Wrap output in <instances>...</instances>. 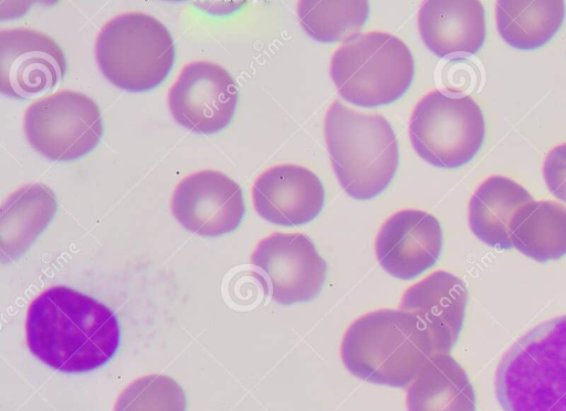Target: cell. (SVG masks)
Instances as JSON below:
<instances>
[{"label": "cell", "instance_id": "16", "mask_svg": "<svg viewBox=\"0 0 566 411\" xmlns=\"http://www.w3.org/2000/svg\"><path fill=\"white\" fill-rule=\"evenodd\" d=\"M426 46L439 57L474 54L485 39L484 9L478 0H430L418 13Z\"/></svg>", "mask_w": 566, "mask_h": 411}, {"label": "cell", "instance_id": "15", "mask_svg": "<svg viewBox=\"0 0 566 411\" xmlns=\"http://www.w3.org/2000/svg\"><path fill=\"white\" fill-rule=\"evenodd\" d=\"M467 302L464 283L440 270L411 285L403 293L399 309L422 324L436 354H448L462 329Z\"/></svg>", "mask_w": 566, "mask_h": 411}, {"label": "cell", "instance_id": "10", "mask_svg": "<svg viewBox=\"0 0 566 411\" xmlns=\"http://www.w3.org/2000/svg\"><path fill=\"white\" fill-rule=\"evenodd\" d=\"M251 263L263 271L271 285L272 298L282 305L316 297L327 271L314 243L302 233L268 235L255 246Z\"/></svg>", "mask_w": 566, "mask_h": 411}, {"label": "cell", "instance_id": "6", "mask_svg": "<svg viewBox=\"0 0 566 411\" xmlns=\"http://www.w3.org/2000/svg\"><path fill=\"white\" fill-rule=\"evenodd\" d=\"M95 57L115 86L142 92L160 84L171 70L175 45L168 29L142 12L122 13L101 29Z\"/></svg>", "mask_w": 566, "mask_h": 411}, {"label": "cell", "instance_id": "7", "mask_svg": "<svg viewBox=\"0 0 566 411\" xmlns=\"http://www.w3.org/2000/svg\"><path fill=\"white\" fill-rule=\"evenodd\" d=\"M408 133L415 151L424 161L455 168L478 152L485 124L479 105L470 96L452 97L432 91L415 106Z\"/></svg>", "mask_w": 566, "mask_h": 411}, {"label": "cell", "instance_id": "3", "mask_svg": "<svg viewBox=\"0 0 566 411\" xmlns=\"http://www.w3.org/2000/svg\"><path fill=\"white\" fill-rule=\"evenodd\" d=\"M494 388L504 411H566V315L536 325L510 347Z\"/></svg>", "mask_w": 566, "mask_h": 411}, {"label": "cell", "instance_id": "17", "mask_svg": "<svg viewBox=\"0 0 566 411\" xmlns=\"http://www.w3.org/2000/svg\"><path fill=\"white\" fill-rule=\"evenodd\" d=\"M56 208L54 193L42 183H28L12 192L1 205L2 262L21 256L53 219Z\"/></svg>", "mask_w": 566, "mask_h": 411}, {"label": "cell", "instance_id": "9", "mask_svg": "<svg viewBox=\"0 0 566 411\" xmlns=\"http://www.w3.org/2000/svg\"><path fill=\"white\" fill-rule=\"evenodd\" d=\"M238 101L235 82L221 65L209 61L182 67L168 93L175 120L199 134L217 133L228 126Z\"/></svg>", "mask_w": 566, "mask_h": 411}, {"label": "cell", "instance_id": "12", "mask_svg": "<svg viewBox=\"0 0 566 411\" xmlns=\"http://www.w3.org/2000/svg\"><path fill=\"white\" fill-rule=\"evenodd\" d=\"M170 210L190 232L218 236L238 228L245 209L242 190L234 180L217 170H201L177 185Z\"/></svg>", "mask_w": 566, "mask_h": 411}, {"label": "cell", "instance_id": "5", "mask_svg": "<svg viewBox=\"0 0 566 411\" xmlns=\"http://www.w3.org/2000/svg\"><path fill=\"white\" fill-rule=\"evenodd\" d=\"M413 57L397 36L371 31L356 34L331 60V76L347 102L375 107L398 99L413 77Z\"/></svg>", "mask_w": 566, "mask_h": 411}, {"label": "cell", "instance_id": "14", "mask_svg": "<svg viewBox=\"0 0 566 411\" xmlns=\"http://www.w3.org/2000/svg\"><path fill=\"white\" fill-rule=\"evenodd\" d=\"M252 200L262 219L294 226L318 215L324 205V189L318 177L305 167L279 165L255 179Z\"/></svg>", "mask_w": 566, "mask_h": 411}, {"label": "cell", "instance_id": "22", "mask_svg": "<svg viewBox=\"0 0 566 411\" xmlns=\"http://www.w3.org/2000/svg\"><path fill=\"white\" fill-rule=\"evenodd\" d=\"M297 17L305 32L321 42L348 40L368 17L365 0H302Z\"/></svg>", "mask_w": 566, "mask_h": 411}, {"label": "cell", "instance_id": "11", "mask_svg": "<svg viewBox=\"0 0 566 411\" xmlns=\"http://www.w3.org/2000/svg\"><path fill=\"white\" fill-rule=\"evenodd\" d=\"M65 68L64 53L51 36L27 28L0 31V89L4 95L36 98L59 85Z\"/></svg>", "mask_w": 566, "mask_h": 411}, {"label": "cell", "instance_id": "24", "mask_svg": "<svg viewBox=\"0 0 566 411\" xmlns=\"http://www.w3.org/2000/svg\"><path fill=\"white\" fill-rule=\"evenodd\" d=\"M543 176L549 192L566 202V143L548 151L543 164Z\"/></svg>", "mask_w": 566, "mask_h": 411}, {"label": "cell", "instance_id": "23", "mask_svg": "<svg viewBox=\"0 0 566 411\" xmlns=\"http://www.w3.org/2000/svg\"><path fill=\"white\" fill-rule=\"evenodd\" d=\"M186 403L177 381L153 373L130 382L118 396L114 411H185Z\"/></svg>", "mask_w": 566, "mask_h": 411}, {"label": "cell", "instance_id": "1", "mask_svg": "<svg viewBox=\"0 0 566 411\" xmlns=\"http://www.w3.org/2000/svg\"><path fill=\"white\" fill-rule=\"evenodd\" d=\"M25 336L30 351L52 369L85 372L113 357L119 344V326L104 304L57 285L30 304Z\"/></svg>", "mask_w": 566, "mask_h": 411}, {"label": "cell", "instance_id": "20", "mask_svg": "<svg viewBox=\"0 0 566 411\" xmlns=\"http://www.w3.org/2000/svg\"><path fill=\"white\" fill-rule=\"evenodd\" d=\"M511 243L537 261L557 260L566 254V207L557 201H531L513 215Z\"/></svg>", "mask_w": 566, "mask_h": 411}, {"label": "cell", "instance_id": "8", "mask_svg": "<svg viewBox=\"0 0 566 411\" xmlns=\"http://www.w3.org/2000/svg\"><path fill=\"white\" fill-rule=\"evenodd\" d=\"M24 134L43 157L69 161L93 150L103 134L97 104L75 91H57L33 102L24 114Z\"/></svg>", "mask_w": 566, "mask_h": 411}, {"label": "cell", "instance_id": "4", "mask_svg": "<svg viewBox=\"0 0 566 411\" xmlns=\"http://www.w3.org/2000/svg\"><path fill=\"white\" fill-rule=\"evenodd\" d=\"M324 134L334 172L347 194L368 200L385 190L398 166V143L384 116L335 101L326 112Z\"/></svg>", "mask_w": 566, "mask_h": 411}, {"label": "cell", "instance_id": "2", "mask_svg": "<svg viewBox=\"0 0 566 411\" xmlns=\"http://www.w3.org/2000/svg\"><path fill=\"white\" fill-rule=\"evenodd\" d=\"M434 348L422 324L401 309H379L353 322L344 334L340 356L355 377L405 388Z\"/></svg>", "mask_w": 566, "mask_h": 411}, {"label": "cell", "instance_id": "18", "mask_svg": "<svg viewBox=\"0 0 566 411\" xmlns=\"http://www.w3.org/2000/svg\"><path fill=\"white\" fill-rule=\"evenodd\" d=\"M533 200L528 191L514 180L491 176L471 196L468 213L470 229L486 245L510 249L513 215Z\"/></svg>", "mask_w": 566, "mask_h": 411}, {"label": "cell", "instance_id": "13", "mask_svg": "<svg viewBox=\"0 0 566 411\" xmlns=\"http://www.w3.org/2000/svg\"><path fill=\"white\" fill-rule=\"evenodd\" d=\"M442 249V230L430 213L405 209L390 215L375 242L381 267L399 280H411L431 267Z\"/></svg>", "mask_w": 566, "mask_h": 411}, {"label": "cell", "instance_id": "19", "mask_svg": "<svg viewBox=\"0 0 566 411\" xmlns=\"http://www.w3.org/2000/svg\"><path fill=\"white\" fill-rule=\"evenodd\" d=\"M406 404L408 411H475V393L454 358L434 354L409 386Z\"/></svg>", "mask_w": 566, "mask_h": 411}, {"label": "cell", "instance_id": "21", "mask_svg": "<svg viewBox=\"0 0 566 411\" xmlns=\"http://www.w3.org/2000/svg\"><path fill=\"white\" fill-rule=\"evenodd\" d=\"M564 17L562 0H500L495 4L500 35L520 50L545 44L558 31Z\"/></svg>", "mask_w": 566, "mask_h": 411}]
</instances>
